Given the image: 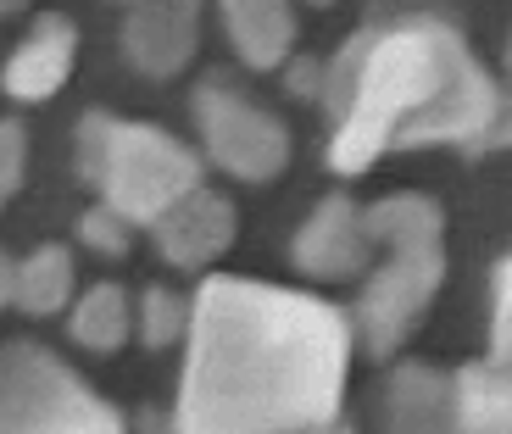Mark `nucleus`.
<instances>
[{
  "label": "nucleus",
  "mask_w": 512,
  "mask_h": 434,
  "mask_svg": "<svg viewBox=\"0 0 512 434\" xmlns=\"http://www.w3.org/2000/svg\"><path fill=\"white\" fill-rule=\"evenodd\" d=\"M173 434H307L340 418L351 318L334 301L218 273L190 301Z\"/></svg>",
  "instance_id": "1"
},
{
  "label": "nucleus",
  "mask_w": 512,
  "mask_h": 434,
  "mask_svg": "<svg viewBox=\"0 0 512 434\" xmlns=\"http://www.w3.org/2000/svg\"><path fill=\"white\" fill-rule=\"evenodd\" d=\"M318 90L334 117L329 167L346 179L412 145L490 151L507 140L490 67L474 56L462 28L429 12L362 28L334 56Z\"/></svg>",
  "instance_id": "2"
},
{
  "label": "nucleus",
  "mask_w": 512,
  "mask_h": 434,
  "mask_svg": "<svg viewBox=\"0 0 512 434\" xmlns=\"http://www.w3.org/2000/svg\"><path fill=\"white\" fill-rule=\"evenodd\" d=\"M362 234L384 245V262L357 295V329L373 357H396L446 284V212L435 195L401 190L362 206Z\"/></svg>",
  "instance_id": "3"
},
{
  "label": "nucleus",
  "mask_w": 512,
  "mask_h": 434,
  "mask_svg": "<svg viewBox=\"0 0 512 434\" xmlns=\"http://www.w3.org/2000/svg\"><path fill=\"white\" fill-rule=\"evenodd\" d=\"M78 179L123 223H156L184 190L201 184V156L156 123L84 112L78 123Z\"/></svg>",
  "instance_id": "4"
},
{
  "label": "nucleus",
  "mask_w": 512,
  "mask_h": 434,
  "mask_svg": "<svg viewBox=\"0 0 512 434\" xmlns=\"http://www.w3.org/2000/svg\"><path fill=\"white\" fill-rule=\"evenodd\" d=\"M0 434H128L123 412L101 401L39 340L0 345Z\"/></svg>",
  "instance_id": "5"
},
{
  "label": "nucleus",
  "mask_w": 512,
  "mask_h": 434,
  "mask_svg": "<svg viewBox=\"0 0 512 434\" xmlns=\"http://www.w3.org/2000/svg\"><path fill=\"white\" fill-rule=\"evenodd\" d=\"M195 123H201L206 156L245 184L279 179L284 162H290V134H284L279 117L268 106H256L251 95L218 84V78H206L195 90Z\"/></svg>",
  "instance_id": "6"
},
{
  "label": "nucleus",
  "mask_w": 512,
  "mask_h": 434,
  "mask_svg": "<svg viewBox=\"0 0 512 434\" xmlns=\"http://www.w3.org/2000/svg\"><path fill=\"white\" fill-rule=\"evenodd\" d=\"M151 234H156V245H162V256L173 268H206V262H218L234 245L240 217H234V201L223 190L195 184V190H184L179 201L156 217Z\"/></svg>",
  "instance_id": "7"
},
{
  "label": "nucleus",
  "mask_w": 512,
  "mask_h": 434,
  "mask_svg": "<svg viewBox=\"0 0 512 434\" xmlns=\"http://www.w3.org/2000/svg\"><path fill=\"white\" fill-rule=\"evenodd\" d=\"M368 234H362V206L351 195H323L312 206V217L301 223L295 234V268L318 284H340V279H357L368 268Z\"/></svg>",
  "instance_id": "8"
},
{
  "label": "nucleus",
  "mask_w": 512,
  "mask_h": 434,
  "mask_svg": "<svg viewBox=\"0 0 512 434\" xmlns=\"http://www.w3.org/2000/svg\"><path fill=\"white\" fill-rule=\"evenodd\" d=\"M201 39V0H134L123 23L128 62L151 78H179Z\"/></svg>",
  "instance_id": "9"
},
{
  "label": "nucleus",
  "mask_w": 512,
  "mask_h": 434,
  "mask_svg": "<svg viewBox=\"0 0 512 434\" xmlns=\"http://www.w3.org/2000/svg\"><path fill=\"white\" fill-rule=\"evenodd\" d=\"M73 62H78V23L62 12H45L34 17L23 39H17V51L6 56L0 67V90L12 95V101H51L62 90L67 78H73Z\"/></svg>",
  "instance_id": "10"
},
{
  "label": "nucleus",
  "mask_w": 512,
  "mask_h": 434,
  "mask_svg": "<svg viewBox=\"0 0 512 434\" xmlns=\"http://www.w3.org/2000/svg\"><path fill=\"white\" fill-rule=\"evenodd\" d=\"M384 434H457L451 373L429 362H401L384 384Z\"/></svg>",
  "instance_id": "11"
},
{
  "label": "nucleus",
  "mask_w": 512,
  "mask_h": 434,
  "mask_svg": "<svg viewBox=\"0 0 512 434\" xmlns=\"http://www.w3.org/2000/svg\"><path fill=\"white\" fill-rule=\"evenodd\" d=\"M218 17L229 28V45L245 67L268 73L295 51V12L290 0H218Z\"/></svg>",
  "instance_id": "12"
},
{
  "label": "nucleus",
  "mask_w": 512,
  "mask_h": 434,
  "mask_svg": "<svg viewBox=\"0 0 512 434\" xmlns=\"http://www.w3.org/2000/svg\"><path fill=\"white\" fill-rule=\"evenodd\" d=\"M457 434H512V384L496 362H468L451 373Z\"/></svg>",
  "instance_id": "13"
},
{
  "label": "nucleus",
  "mask_w": 512,
  "mask_h": 434,
  "mask_svg": "<svg viewBox=\"0 0 512 434\" xmlns=\"http://www.w3.org/2000/svg\"><path fill=\"white\" fill-rule=\"evenodd\" d=\"M73 284H78L73 251L67 245H34L12 268V307L28 312V318H51L73 301Z\"/></svg>",
  "instance_id": "14"
},
{
  "label": "nucleus",
  "mask_w": 512,
  "mask_h": 434,
  "mask_svg": "<svg viewBox=\"0 0 512 434\" xmlns=\"http://www.w3.org/2000/svg\"><path fill=\"white\" fill-rule=\"evenodd\" d=\"M134 334V295L123 284H95L84 290V301L73 307V340L84 351H101V357H117Z\"/></svg>",
  "instance_id": "15"
},
{
  "label": "nucleus",
  "mask_w": 512,
  "mask_h": 434,
  "mask_svg": "<svg viewBox=\"0 0 512 434\" xmlns=\"http://www.w3.org/2000/svg\"><path fill=\"white\" fill-rule=\"evenodd\" d=\"M134 329H140V340L151 345V351L173 345L190 329V295L167 290V284H145V295L134 301Z\"/></svg>",
  "instance_id": "16"
},
{
  "label": "nucleus",
  "mask_w": 512,
  "mask_h": 434,
  "mask_svg": "<svg viewBox=\"0 0 512 434\" xmlns=\"http://www.w3.org/2000/svg\"><path fill=\"white\" fill-rule=\"evenodd\" d=\"M78 240L101 256H123L128 245H134V223H123L117 212H106V206L95 201L90 212H84V223H78Z\"/></svg>",
  "instance_id": "17"
},
{
  "label": "nucleus",
  "mask_w": 512,
  "mask_h": 434,
  "mask_svg": "<svg viewBox=\"0 0 512 434\" xmlns=\"http://www.w3.org/2000/svg\"><path fill=\"white\" fill-rule=\"evenodd\" d=\"M507 318H512V290H507V256L490 268V357L496 368H507V351H512V334H507Z\"/></svg>",
  "instance_id": "18"
},
{
  "label": "nucleus",
  "mask_w": 512,
  "mask_h": 434,
  "mask_svg": "<svg viewBox=\"0 0 512 434\" xmlns=\"http://www.w3.org/2000/svg\"><path fill=\"white\" fill-rule=\"evenodd\" d=\"M23 167H28V128L23 123H0V206L23 190Z\"/></svg>",
  "instance_id": "19"
},
{
  "label": "nucleus",
  "mask_w": 512,
  "mask_h": 434,
  "mask_svg": "<svg viewBox=\"0 0 512 434\" xmlns=\"http://www.w3.org/2000/svg\"><path fill=\"white\" fill-rule=\"evenodd\" d=\"M0 307H12V262L0 251Z\"/></svg>",
  "instance_id": "20"
},
{
  "label": "nucleus",
  "mask_w": 512,
  "mask_h": 434,
  "mask_svg": "<svg viewBox=\"0 0 512 434\" xmlns=\"http://www.w3.org/2000/svg\"><path fill=\"white\" fill-rule=\"evenodd\" d=\"M140 434H173V423H167L162 412H145V418H140Z\"/></svg>",
  "instance_id": "21"
},
{
  "label": "nucleus",
  "mask_w": 512,
  "mask_h": 434,
  "mask_svg": "<svg viewBox=\"0 0 512 434\" xmlns=\"http://www.w3.org/2000/svg\"><path fill=\"white\" fill-rule=\"evenodd\" d=\"M307 434H351V423H340V418H334V423H323V429H307Z\"/></svg>",
  "instance_id": "22"
},
{
  "label": "nucleus",
  "mask_w": 512,
  "mask_h": 434,
  "mask_svg": "<svg viewBox=\"0 0 512 434\" xmlns=\"http://www.w3.org/2000/svg\"><path fill=\"white\" fill-rule=\"evenodd\" d=\"M28 0H0V17H12V12H23Z\"/></svg>",
  "instance_id": "23"
},
{
  "label": "nucleus",
  "mask_w": 512,
  "mask_h": 434,
  "mask_svg": "<svg viewBox=\"0 0 512 434\" xmlns=\"http://www.w3.org/2000/svg\"><path fill=\"white\" fill-rule=\"evenodd\" d=\"M312 6H334V0H312Z\"/></svg>",
  "instance_id": "24"
},
{
  "label": "nucleus",
  "mask_w": 512,
  "mask_h": 434,
  "mask_svg": "<svg viewBox=\"0 0 512 434\" xmlns=\"http://www.w3.org/2000/svg\"><path fill=\"white\" fill-rule=\"evenodd\" d=\"M128 6H134V0H128Z\"/></svg>",
  "instance_id": "25"
}]
</instances>
